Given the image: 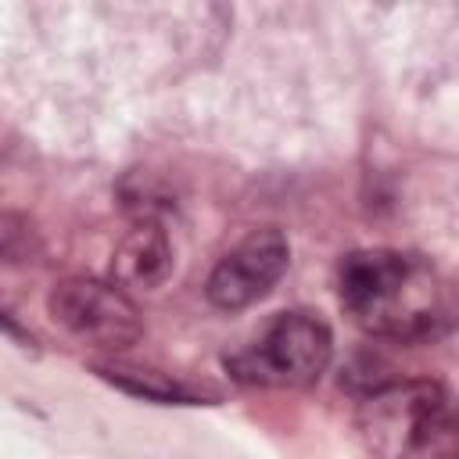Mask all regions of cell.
Wrapping results in <instances>:
<instances>
[{"mask_svg": "<svg viewBox=\"0 0 459 459\" xmlns=\"http://www.w3.org/2000/svg\"><path fill=\"white\" fill-rule=\"evenodd\" d=\"M172 273V247L165 230L154 219L136 222L115 247V280L118 287H158Z\"/></svg>", "mask_w": 459, "mask_h": 459, "instance_id": "8992f818", "label": "cell"}, {"mask_svg": "<svg viewBox=\"0 0 459 459\" xmlns=\"http://www.w3.org/2000/svg\"><path fill=\"white\" fill-rule=\"evenodd\" d=\"M100 380L115 384L118 391L126 394H136V398H147V402H165V405H197L204 402V391L201 387H190L169 373H158V369H147V366H126V362H97L93 366Z\"/></svg>", "mask_w": 459, "mask_h": 459, "instance_id": "52a82bcc", "label": "cell"}, {"mask_svg": "<svg viewBox=\"0 0 459 459\" xmlns=\"http://www.w3.org/2000/svg\"><path fill=\"white\" fill-rule=\"evenodd\" d=\"M333 355L330 326L308 312L276 316L262 337L240 355L226 359V369L244 384L262 387H308L323 377Z\"/></svg>", "mask_w": 459, "mask_h": 459, "instance_id": "3957f363", "label": "cell"}, {"mask_svg": "<svg viewBox=\"0 0 459 459\" xmlns=\"http://www.w3.org/2000/svg\"><path fill=\"white\" fill-rule=\"evenodd\" d=\"M32 251V230L25 219L0 215V258H25Z\"/></svg>", "mask_w": 459, "mask_h": 459, "instance_id": "ba28073f", "label": "cell"}, {"mask_svg": "<svg viewBox=\"0 0 459 459\" xmlns=\"http://www.w3.org/2000/svg\"><path fill=\"white\" fill-rule=\"evenodd\" d=\"M50 316L79 341L100 351H126L140 341L143 319L133 298L108 280L68 276L50 290Z\"/></svg>", "mask_w": 459, "mask_h": 459, "instance_id": "277c9868", "label": "cell"}, {"mask_svg": "<svg viewBox=\"0 0 459 459\" xmlns=\"http://www.w3.org/2000/svg\"><path fill=\"white\" fill-rule=\"evenodd\" d=\"M0 333H4V337H11V341H14V344H22V348H32V344H36V341H32V333H29L14 316H7L4 308H0Z\"/></svg>", "mask_w": 459, "mask_h": 459, "instance_id": "9c48e42d", "label": "cell"}, {"mask_svg": "<svg viewBox=\"0 0 459 459\" xmlns=\"http://www.w3.org/2000/svg\"><path fill=\"white\" fill-rule=\"evenodd\" d=\"M359 430L377 459H455L452 394L437 380L373 387L362 398Z\"/></svg>", "mask_w": 459, "mask_h": 459, "instance_id": "7a4b0ae2", "label": "cell"}, {"mask_svg": "<svg viewBox=\"0 0 459 459\" xmlns=\"http://www.w3.org/2000/svg\"><path fill=\"white\" fill-rule=\"evenodd\" d=\"M337 290L344 312L387 341H427L445 326V298L434 269L391 247L351 251L341 262Z\"/></svg>", "mask_w": 459, "mask_h": 459, "instance_id": "6da1fadb", "label": "cell"}, {"mask_svg": "<svg viewBox=\"0 0 459 459\" xmlns=\"http://www.w3.org/2000/svg\"><path fill=\"white\" fill-rule=\"evenodd\" d=\"M290 262V244L276 226L251 230L208 276V301L215 308L237 312L255 305L273 290Z\"/></svg>", "mask_w": 459, "mask_h": 459, "instance_id": "5b68a950", "label": "cell"}]
</instances>
